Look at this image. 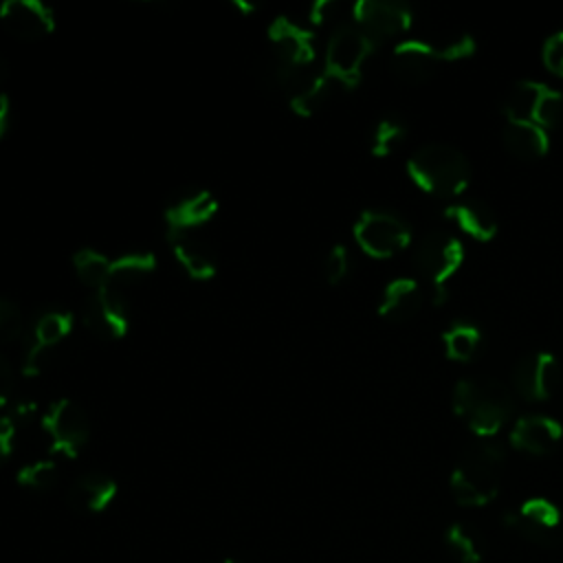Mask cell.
<instances>
[{
    "label": "cell",
    "mask_w": 563,
    "mask_h": 563,
    "mask_svg": "<svg viewBox=\"0 0 563 563\" xmlns=\"http://www.w3.org/2000/svg\"><path fill=\"white\" fill-rule=\"evenodd\" d=\"M453 411L482 438L495 435L512 413V396L495 378H462L453 389Z\"/></svg>",
    "instance_id": "obj_1"
},
{
    "label": "cell",
    "mask_w": 563,
    "mask_h": 563,
    "mask_svg": "<svg viewBox=\"0 0 563 563\" xmlns=\"http://www.w3.org/2000/svg\"><path fill=\"white\" fill-rule=\"evenodd\" d=\"M411 180L431 196L453 198L466 191L471 183V163L462 150L449 143H427L409 161Z\"/></svg>",
    "instance_id": "obj_2"
},
{
    "label": "cell",
    "mask_w": 563,
    "mask_h": 563,
    "mask_svg": "<svg viewBox=\"0 0 563 563\" xmlns=\"http://www.w3.org/2000/svg\"><path fill=\"white\" fill-rule=\"evenodd\" d=\"M506 453L497 442H477L471 446L451 473V493L460 506H486L501 486Z\"/></svg>",
    "instance_id": "obj_3"
},
{
    "label": "cell",
    "mask_w": 563,
    "mask_h": 563,
    "mask_svg": "<svg viewBox=\"0 0 563 563\" xmlns=\"http://www.w3.org/2000/svg\"><path fill=\"white\" fill-rule=\"evenodd\" d=\"M477 44L468 33L442 37V40H402L391 53V68L396 77L407 84H422L435 75V68L444 62H457L471 57Z\"/></svg>",
    "instance_id": "obj_4"
},
{
    "label": "cell",
    "mask_w": 563,
    "mask_h": 563,
    "mask_svg": "<svg viewBox=\"0 0 563 563\" xmlns=\"http://www.w3.org/2000/svg\"><path fill=\"white\" fill-rule=\"evenodd\" d=\"M268 44L279 84L290 88L301 77H306V68L314 59V40L308 29L286 15H277L268 24Z\"/></svg>",
    "instance_id": "obj_5"
},
{
    "label": "cell",
    "mask_w": 563,
    "mask_h": 563,
    "mask_svg": "<svg viewBox=\"0 0 563 563\" xmlns=\"http://www.w3.org/2000/svg\"><path fill=\"white\" fill-rule=\"evenodd\" d=\"M413 262L416 268L431 282L433 301L442 303L446 299V282L464 262V246L451 231L431 229L418 240Z\"/></svg>",
    "instance_id": "obj_6"
},
{
    "label": "cell",
    "mask_w": 563,
    "mask_h": 563,
    "mask_svg": "<svg viewBox=\"0 0 563 563\" xmlns=\"http://www.w3.org/2000/svg\"><path fill=\"white\" fill-rule=\"evenodd\" d=\"M374 42L356 26L341 24L328 40L323 75L330 77L339 88L352 90L361 81L363 64L374 51Z\"/></svg>",
    "instance_id": "obj_7"
},
{
    "label": "cell",
    "mask_w": 563,
    "mask_h": 563,
    "mask_svg": "<svg viewBox=\"0 0 563 563\" xmlns=\"http://www.w3.org/2000/svg\"><path fill=\"white\" fill-rule=\"evenodd\" d=\"M501 112L506 121L534 123L543 130H550L563 117V95L548 84L521 79L508 90L501 103Z\"/></svg>",
    "instance_id": "obj_8"
},
{
    "label": "cell",
    "mask_w": 563,
    "mask_h": 563,
    "mask_svg": "<svg viewBox=\"0 0 563 563\" xmlns=\"http://www.w3.org/2000/svg\"><path fill=\"white\" fill-rule=\"evenodd\" d=\"M356 244L376 260L394 257L411 244V227L396 211L365 209L354 222Z\"/></svg>",
    "instance_id": "obj_9"
},
{
    "label": "cell",
    "mask_w": 563,
    "mask_h": 563,
    "mask_svg": "<svg viewBox=\"0 0 563 563\" xmlns=\"http://www.w3.org/2000/svg\"><path fill=\"white\" fill-rule=\"evenodd\" d=\"M42 431L48 438L53 455L73 460L84 451L90 438V422L75 400L57 398L42 413Z\"/></svg>",
    "instance_id": "obj_10"
},
{
    "label": "cell",
    "mask_w": 563,
    "mask_h": 563,
    "mask_svg": "<svg viewBox=\"0 0 563 563\" xmlns=\"http://www.w3.org/2000/svg\"><path fill=\"white\" fill-rule=\"evenodd\" d=\"M504 523L541 548L563 545V508L545 497H530L504 515Z\"/></svg>",
    "instance_id": "obj_11"
},
{
    "label": "cell",
    "mask_w": 563,
    "mask_h": 563,
    "mask_svg": "<svg viewBox=\"0 0 563 563\" xmlns=\"http://www.w3.org/2000/svg\"><path fill=\"white\" fill-rule=\"evenodd\" d=\"M84 325L101 341H119L130 330V314L125 297L101 288L95 290L81 308Z\"/></svg>",
    "instance_id": "obj_12"
},
{
    "label": "cell",
    "mask_w": 563,
    "mask_h": 563,
    "mask_svg": "<svg viewBox=\"0 0 563 563\" xmlns=\"http://www.w3.org/2000/svg\"><path fill=\"white\" fill-rule=\"evenodd\" d=\"M354 24L376 44L398 37L411 26V9L389 0H358L352 7Z\"/></svg>",
    "instance_id": "obj_13"
},
{
    "label": "cell",
    "mask_w": 563,
    "mask_h": 563,
    "mask_svg": "<svg viewBox=\"0 0 563 563\" xmlns=\"http://www.w3.org/2000/svg\"><path fill=\"white\" fill-rule=\"evenodd\" d=\"M561 380V367L554 354L550 352H530L523 354L512 367L515 391L530 402L548 400Z\"/></svg>",
    "instance_id": "obj_14"
},
{
    "label": "cell",
    "mask_w": 563,
    "mask_h": 563,
    "mask_svg": "<svg viewBox=\"0 0 563 563\" xmlns=\"http://www.w3.org/2000/svg\"><path fill=\"white\" fill-rule=\"evenodd\" d=\"M0 24L24 42H37L55 31V13L40 0H4L0 4Z\"/></svg>",
    "instance_id": "obj_15"
},
{
    "label": "cell",
    "mask_w": 563,
    "mask_h": 563,
    "mask_svg": "<svg viewBox=\"0 0 563 563\" xmlns=\"http://www.w3.org/2000/svg\"><path fill=\"white\" fill-rule=\"evenodd\" d=\"M563 438V427L556 418L543 413L521 416L510 429V444L517 451L530 455H545L559 446Z\"/></svg>",
    "instance_id": "obj_16"
},
{
    "label": "cell",
    "mask_w": 563,
    "mask_h": 563,
    "mask_svg": "<svg viewBox=\"0 0 563 563\" xmlns=\"http://www.w3.org/2000/svg\"><path fill=\"white\" fill-rule=\"evenodd\" d=\"M117 490H119V486L110 475H106L101 471H90V473L79 475L70 484L66 499L75 512L99 515L114 501Z\"/></svg>",
    "instance_id": "obj_17"
},
{
    "label": "cell",
    "mask_w": 563,
    "mask_h": 563,
    "mask_svg": "<svg viewBox=\"0 0 563 563\" xmlns=\"http://www.w3.org/2000/svg\"><path fill=\"white\" fill-rule=\"evenodd\" d=\"M218 213V200L207 189H196L178 196L165 209L169 231H194L207 224Z\"/></svg>",
    "instance_id": "obj_18"
},
{
    "label": "cell",
    "mask_w": 563,
    "mask_h": 563,
    "mask_svg": "<svg viewBox=\"0 0 563 563\" xmlns=\"http://www.w3.org/2000/svg\"><path fill=\"white\" fill-rule=\"evenodd\" d=\"M424 288L413 277H396L391 279L380 295L378 314L387 321H407L422 310Z\"/></svg>",
    "instance_id": "obj_19"
},
{
    "label": "cell",
    "mask_w": 563,
    "mask_h": 563,
    "mask_svg": "<svg viewBox=\"0 0 563 563\" xmlns=\"http://www.w3.org/2000/svg\"><path fill=\"white\" fill-rule=\"evenodd\" d=\"M169 249L180 264V268L196 282H207L216 277L218 266L211 251L194 235V231H169Z\"/></svg>",
    "instance_id": "obj_20"
},
{
    "label": "cell",
    "mask_w": 563,
    "mask_h": 563,
    "mask_svg": "<svg viewBox=\"0 0 563 563\" xmlns=\"http://www.w3.org/2000/svg\"><path fill=\"white\" fill-rule=\"evenodd\" d=\"M444 218L455 229H460L462 233H466L479 242H488L497 233L495 211L484 200H477V198L457 200V202L449 205L444 209Z\"/></svg>",
    "instance_id": "obj_21"
},
{
    "label": "cell",
    "mask_w": 563,
    "mask_h": 563,
    "mask_svg": "<svg viewBox=\"0 0 563 563\" xmlns=\"http://www.w3.org/2000/svg\"><path fill=\"white\" fill-rule=\"evenodd\" d=\"M156 268V257L154 253L147 251H132L125 255H119L112 260L110 266V277L103 288L128 297V290L139 286L143 279H147Z\"/></svg>",
    "instance_id": "obj_22"
},
{
    "label": "cell",
    "mask_w": 563,
    "mask_h": 563,
    "mask_svg": "<svg viewBox=\"0 0 563 563\" xmlns=\"http://www.w3.org/2000/svg\"><path fill=\"white\" fill-rule=\"evenodd\" d=\"M336 88L339 86L323 73L312 75V77L306 75L288 88L290 110L299 117H312L317 110H321L325 106V101L334 95Z\"/></svg>",
    "instance_id": "obj_23"
},
{
    "label": "cell",
    "mask_w": 563,
    "mask_h": 563,
    "mask_svg": "<svg viewBox=\"0 0 563 563\" xmlns=\"http://www.w3.org/2000/svg\"><path fill=\"white\" fill-rule=\"evenodd\" d=\"M504 145L512 156H517L521 161H537L543 154H548L550 136H548V130H543L534 123L506 121Z\"/></svg>",
    "instance_id": "obj_24"
},
{
    "label": "cell",
    "mask_w": 563,
    "mask_h": 563,
    "mask_svg": "<svg viewBox=\"0 0 563 563\" xmlns=\"http://www.w3.org/2000/svg\"><path fill=\"white\" fill-rule=\"evenodd\" d=\"M444 543L457 563H482L486 554L484 537L468 523H451L444 532Z\"/></svg>",
    "instance_id": "obj_25"
},
{
    "label": "cell",
    "mask_w": 563,
    "mask_h": 563,
    "mask_svg": "<svg viewBox=\"0 0 563 563\" xmlns=\"http://www.w3.org/2000/svg\"><path fill=\"white\" fill-rule=\"evenodd\" d=\"M75 325V317L68 310H48L44 314L37 317V321L33 323V334H31V343L35 347H44V350H55L70 332Z\"/></svg>",
    "instance_id": "obj_26"
},
{
    "label": "cell",
    "mask_w": 563,
    "mask_h": 563,
    "mask_svg": "<svg viewBox=\"0 0 563 563\" xmlns=\"http://www.w3.org/2000/svg\"><path fill=\"white\" fill-rule=\"evenodd\" d=\"M442 343H444L446 356L451 361L468 363L477 354V350H479L482 332H479V328L475 323L460 319V321H453L442 332Z\"/></svg>",
    "instance_id": "obj_27"
},
{
    "label": "cell",
    "mask_w": 563,
    "mask_h": 563,
    "mask_svg": "<svg viewBox=\"0 0 563 563\" xmlns=\"http://www.w3.org/2000/svg\"><path fill=\"white\" fill-rule=\"evenodd\" d=\"M110 266L112 260L108 255H103L101 251L95 249H79L73 253V268L77 273V277L95 290H101L108 284L110 277Z\"/></svg>",
    "instance_id": "obj_28"
},
{
    "label": "cell",
    "mask_w": 563,
    "mask_h": 563,
    "mask_svg": "<svg viewBox=\"0 0 563 563\" xmlns=\"http://www.w3.org/2000/svg\"><path fill=\"white\" fill-rule=\"evenodd\" d=\"M407 136V125L402 119L398 117H383L374 130H372V139H369V152L378 158H385L389 154H394L400 143Z\"/></svg>",
    "instance_id": "obj_29"
},
{
    "label": "cell",
    "mask_w": 563,
    "mask_h": 563,
    "mask_svg": "<svg viewBox=\"0 0 563 563\" xmlns=\"http://www.w3.org/2000/svg\"><path fill=\"white\" fill-rule=\"evenodd\" d=\"M57 464L55 460H33L29 464H24L18 475H15V482L26 488V490H35V493H44V490H51L55 484H57Z\"/></svg>",
    "instance_id": "obj_30"
},
{
    "label": "cell",
    "mask_w": 563,
    "mask_h": 563,
    "mask_svg": "<svg viewBox=\"0 0 563 563\" xmlns=\"http://www.w3.org/2000/svg\"><path fill=\"white\" fill-rule=\"evenodd\" d=\"M22 325L24 321L20 308L13 301L0 297V345L15 341L22 334Z\"/></svg>",
    "instance_id": "obj_31"
},
{
    "label": "cell",
    "mask_w": 563,
    "mask_h": 563,
    "mask_svg": "<svg viewBox=\"0 0 563 563\" xmlns=\"http://www.w3.org/2000/svg\"><path fill=\"white\" fill-rule=\"evenodd\" d=\"M350 271V253L343 244H334L323 260V275L328 284H341Z\"/></svg>",
    "instance_id": "obj_32"
},
{
    "label": "cell",
    "mask_w": 563,
    "mask_h": 563,
    "mask_svg": "<svg viewBox=\"0 0 563 563\" xmlns=\"http://www.w3.org/2000/svg\"><path fill=\"white\" fill-rule=\"evenodd\" d=\"M543 64L552 75L563 77V31L552 33L543 44Z\"/></svg>",
    "instance_id": "obj_33"
},
{
    "label": "cell",
    "mask_w": 563,
    "mask_h": 563,
    "mask_svg": "<svg viewBox=\"0 0 563 563\" xmlns=\"http://www.w3.org/2000/svg\"><path fill=\"white\" fill-rule=\"evenodd\" d=\"M15 444V420L0 416V466L11 457Z\"/></svg>",
    "instance_id": "obj_34"
},
{
    "label": "cell",
    "mask_w": 563,
    "mask_h": 563,
    "mask_svg": "<svg viewBox=\"0 0 563 563\" xmlns=\"http://www.w3.org/2000/svg\"><path fill=\"white\" fill-rule=\"evenodd\" d=\"M13 385H15L13 369L7 363V358L0 356V407H4L9 402V398L13 394Z\"/></svg>",
    "instance_id": "obj_35"
},
{
    "label": "cell",
    "mask_w": 563,
    "mask_h": 563,
    "mask_svg": "<svg viewBox=\"0 0 563 563\" xmlns=\"http://www.w3.org/2000/svg\"><path fill=\"white\" fill-rule=\"evenodd\" d=\"M332 9H334V2H330V0H319V2H314L310 9H308V20L312 22V24H323L328 18H330V13H332Z\"/></svg>",
    "instance_id": "obj_36"
},
{
    "label": "cell",
    "mask_w": 563,
    "mask_h": 563,
    "mask_svg": "<svg viewBox=\"0 0 563 563\" xmlns=\"http://www.w3.org/2000/svg\"><path fill=\"white\" fill-rule=\"evenodd\" d=\"M9 117H11L9 97L0 90V139L4 136V132H7V128H9Z\"/></svg>",
    "instance_id": "obj_37"
},
{
    "label": "cell",
    "mask_w": 563,
    "mask_h": 563,
    "mask_svg": "<svg viewBox=\"0 0 563 563\" xmlns=\"http://www.w3.org/2000/svg\"><path fill=\"white\" fill-rule=\"evenodd\" d=\"M35 409H37V405L33 400H20L18 407H15V416L18 418H31L35 413Z\"/></svg>",
    "instance_id": "obj_38"
},
{
    "label": "cell",
    "mask_w": 563,
    "mask_h": 563,
    "mask_svg": "<svg viewBox=\"0 0 563 563\" xmlns=\"http://www.w3.org/2000/svg\"><path fill=\"white\" fill-rule=\"evenodd\" d=\"M233 4H235V9H240V11H244V13L255 11V4H246V2H242V0H235Z\"/></svg>",
    "instance_id": "obj_39"
},
{
    "label": "cell",
    "mask_w": 563,
    "mask_h": 563,
    "mask_svg": "<svg viewBox=\"0 0 563 563\" xmlns=\"http://www.w3.org/2000/svg\"><path fill=\"white\" fill-rule=\"evenodd\" d=\"M7 75H9V68H7V62L0 57V84L7 79Z\"/></svg>",
    "instance_id": "obj_40"
},
{
    "label": "cell",
    "mask_w": 563,
    "mask_h": 563,
    "mask_svg": "<svg viewBox=\"0 0 563 563\" xmlns=\"http://www.w3.org/2000/svg\"><path fill=\"white\" fill-rule=\"evenodd\" d=\"M222 563H240V561H233V559H224Z\"/></svg>",
    "instance_id": "obj_41"
}]
</instances>
